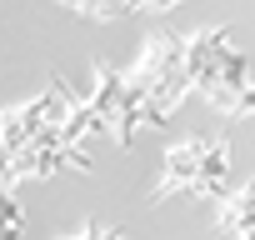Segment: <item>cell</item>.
<instances>
[{
    "mask_svg": "<svg viewBox=\"0 0 255 240\" xmlns=\"http://www.w3.org/2000/svg\"><path fill=\"white\" fill-rule=\"evenodd\" d=\"M225 175H230V145L220 135H185L160 160L155 200H175V195L180 200H215V195H225Z\"/></svg>",
    "mask_w": 255,
    "mask_h": 240,
    "instance_id": "1",
    "label": "cell"
},
{
    "mask_svg": "<svg viewBox=\"0 0 255 240\" xmlns=\"http://www.w3.org/2000/svg\"><path fill=\"white\" fill-rule=\"evenodd\" d=\"M205 100H210V110H220L225 120H245V115H255V75H250L245 85L215 90V95H205Z\"/></svg>",
    "mask_w": 255,
    "mask_h": 240,
    "instance_id": "2",
    "label": "cell"
},
{
    "mask_svg": "<svg viewBox=\"0 0 255 240\" xmlns=\"http://www.w3.org/2000/svg\"><path fill=\"white\" fill-rule=\"evenodd\" d=\"M25 230V210L15 200V180H0V240H20Z\"/></svg>",
    "mask_w": 255,
    "mask_h": 240,
    "instance_id": "3",
    "label": "cell"
},
{
    "mask_svg": "<svg viewBox=\"0 0 255 240\" xmlns=\"http://www.w3.org/2000/svg\"><path fill=\"white\" fill-rule=\"evenodd\" d=\"M55 5L70 10V15H80V20H115L120 15L115 0H55Z\"/></svg>",
    "mask_w": 255,
    "mask_h": 240,
    "instance_id": "4",
    "label": "cell"
},
{
    "mask_svg": "<svg viewBox=\"0 0 255 240\" xmlns=\"http://www.w3.org/2000/svg\"><path fill=\"white\" fill-rule=\"evenodd\" d=\"M115 5H120V15H165L185 0H115Z\"/></svg>",
    "mask_w": 255,
    "mask_h": 240,
    "instance_id": "5",
    "label": "cell"
},
{
    "mask_svg": "<svg viewBox=\"0 0 255 240\" xmlns=\"http://www.w3.org/2000/svg\"><path fill=\"white\" fill-rule=\"evenodd\" d=\"M60 240H125L120 230H110V225H100V220H85L75 235H60Z\"/></svg>",
    "mask_w": 255,
    "mask_h": 240,
    "instance_id": "6",
    "label": "cell"
}]
</instances>
